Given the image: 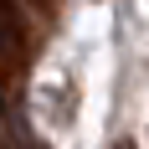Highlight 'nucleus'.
<instances>
[{"instance_id": "obj_1", "label": "nucleus", "mask_w": 149, "mask_h": 149, "mask_svg": "<svg viewBox=\"0 0 149 149\" xmlns=\"http://www.w3.org/2000/svg\"><path fill=\"white\" fill-rule=\"evenodd\" d=\"M118 149H134V144H129V139H123V144H118Z\"/></svg>"}]
</instances>
